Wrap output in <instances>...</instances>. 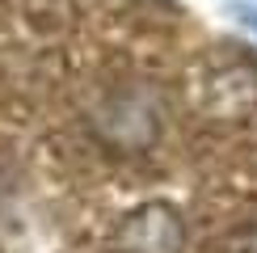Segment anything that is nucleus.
I'll use <instances>...</instances> for the list:
<instances>
[{
	"instance_id": "1",
	"label": "nucleus",
	"mask_w": 257,
	"mask_h": 253,
	"mask_svg": "<svg viewBox=\"0 0 257 253\" xmlns=\"http://www.w3.org/2000/svg\"><path fill=\"white\" fill-rule=\"evenodd\" d=\"M122 253H177L181 249V224L169 207H144L118 228Z\"/></svg>"
},
{
	"instance_id": "2",
	"label": "nucleus",
	"mask_w": 257,
	"mask_h": 253,
	"mask_svg": "<svg viewBox=\"0 0 257 253\" xmlns=\"http://www.w3.org/2000/svg\"><path fill=\"white\" fill-rule=\"evenodd\" d=\"M244 26H253V30H257V9H249V13H244Z\"/></svg>"
},
{
	"instance_id": "3",
	"label": "nucleus",
	"mask_w": 257,
	"mask_h": 253,
	"mask_svg": "<svg viewBox=\"0 0 257 253\" xmlns=\"http://www.w3.org/2000/svg\"><path fill=\"white\" fill-rule=\"evenodd\" d=\"M249 253H257V245H253V249H249Z\"/></svg>"
}]
</instances>
